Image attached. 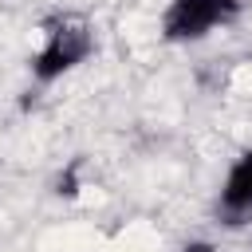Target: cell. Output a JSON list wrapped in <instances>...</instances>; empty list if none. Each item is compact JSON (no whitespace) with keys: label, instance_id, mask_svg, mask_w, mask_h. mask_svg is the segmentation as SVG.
Wrapping results in <instances>:
<instances>
[{"label":"cell","instance_id":"2","mask_svg":"<svg viewBox=\"0 0 252 252\" xmlns=\"http://www.w3.org/2000/svg\"><path fill=\"white\" fill-rule=\"evenodd\" d=\"M244 0H169L161 12L165 43H197L240 16Z\"/></svg>","mask_w":252,"mask_h":252},{"label":"cell","instance_id":"3","mask_svg":"<svg viewBox=\"0 0 252 252\" xmlns=\"http://www.w3.org/2000/svg\"><path fill=\"white\" fill-rule=\"evenodd\" d=\"M252 209V146L228 165L224 185H220V213L236 224V217H244Z\"/></svg>","mask_w":252,"mask_h":252},{"label":"cell","instance_id":"1","mask_svg":"<svg viewBox=\"0 0 252 252\" xmlns=\"http://www.w3.org/2000/svg\"><path fill=\"white\" fill-rule=\"evenodd\" d=\"M39 32H43V39H39V51L32 55V79L35 83L63 79L67 71L87 63L98 47L87 16H79V12H51L39 24Z\"/></svg>","mask_w":252,"mask_h":252}]
</instances>
